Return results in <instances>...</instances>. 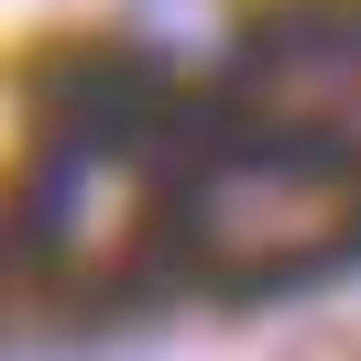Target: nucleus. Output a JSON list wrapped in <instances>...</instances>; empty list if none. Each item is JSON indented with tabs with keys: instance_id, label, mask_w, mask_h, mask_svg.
<instances>
[{
	"instance_id": "nucleus-1",
	"label": "nucleus",
	"mask_w": 361,
	"mask_h": 361,
	"mask_svg": "<svg viewBox=\"0 0 361 361\" xmlns=\"http://www.w3.org/2000/svg\"><path fill=\"white\" fill-rule=\"evenodd\" d=\"M186 230L219 263H295V252H339L361 230V176H339L329 154H241L208 164L186 186Z\"/></svg>"
},
{
	"instance_id": "nucleus-2",
	"label": "nucleus",
	"mask_w": 361,
	"mask_h": 361,
	"mask_svg": "<svg viewBox=\"0 0 361 361\" xmlns=\"http://www.w3.org/2000/svg\"><path fill=\"white\" fill-rule=\"evenodd\" d=\"M121 219H132V154H110V142H77V154H55L44 176H33L23 197V252L33 263H55V252L77 241H121Z\"/></svg>"
}]
</instances>
